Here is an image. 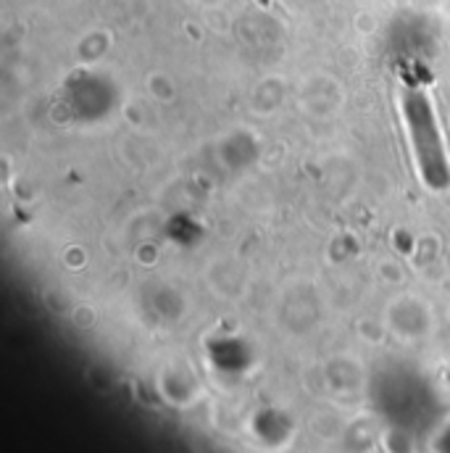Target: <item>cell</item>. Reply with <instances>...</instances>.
I'll return each instance as SVG.
<instances>
[{"instance_id":"1","label":"cell","mask_w":450,"mask_h":453,"mask_svg":"<svg viewBox=\"0 0 450 453\" xmlns=\"http://www.w3.org/2000/svg\"><path fill=\"white\" fill-rule=\"evenodd\" d=\"M403 119H406L408 140H411L422 180L432 190H446L450 185L448 153H446V142H443L438 116H435L427 96L422 90H408L406 93Z\"/></svg>"}]
</instances>
